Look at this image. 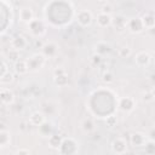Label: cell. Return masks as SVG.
Listing matches in <instances>:
<instances>
[{
  "mask_svg": "<svg viewBox=\"0 0 155 155\" xmlns=\"http://www.w3.org/2000/svg\"><path fill=\"white\" fill-rule=\"evenodd\" d=\"M7 140H9V135L3 132V133H0V144H5V143H7Z\"/></svg>",
  "mask_w": 155,
  "mask_h": 155,
  "instance_id": "obj_7",
  "label": "cell"
},
{
  "mask_svg": "<svg viewBox=\"0 0 155 155\" xmlns=\"http://www.w3.org/2000/svg\"><path fill=\"white\" fill-rule=\"evenodd\" d=\"M20 16H21V20H22V21L29 22V21H32V18H33V12H32L29 9H23V10H21Z\"/></svg>",
  "mask_w": 155,
  "mask_h": 155,
  "instance_id": "obj_2",
  "label": "cell"
},
{
  "mask_svg": "<svg viewBox=\"0 0 155 155\" xmlns=\"http://www.w3.org/2000/svg\"><path fill=\"white\" fill-rule=\"evenodd\" d=\"M78 21H79V23L82 24V26L90 24V22H91L90 12H87V11H82V12H80L79 16H78Z\"/></svg>",
  "mask_w": 155,
  "mask_h": 155,
  "instance_id": "obj_1",
  "label": "cell"
},
{
  "mask_svg": "<svg viewBox=\"0 0 155 155\" xmlns=\"http://www.w3.org/2000/svg\"><path fill=\"white\" fill-rule=\"evenodd\" d=\"M13 45L15 46H17L18 49H23L26 46V41H24V39L23 38H16L15 40H13Z\"/></svg>",
  "mask_w": 155,
  "mask_h": 155,
  "instance_id": "obj_6",
  "label": "cell"
},
{
  "mask_svg": "<svg viewBox=\"0 0 155 155\" xmlns=\"http://www.w3.org/2000/svg\"><path fill=\"white\" fill-rule=\"evenodd\" d=\"M0 99L1 101H4V102H11L12 101V93L11 92H9V91H4L1 95H0Z\"/></svg>",
  "mask_w": 155,
  "mask_h": 155,
  "instance_id": "obj_4",
  "label": "cell"
},
{
  "mask_svg": "<svg viewBox=\"0 0 155 155\" xmlns=\"http://www.w3.org/2000/svg\"><path fill=\"white\" fill-rule=\"evenodd\" d=\"M98 23L103 26V27H106L110 23V16L107 15V13H102V15H99L98 16Z\"/></svg>",
  "mask_w": 155,
  "mask_h": 155,
  "instance_id": "obj_3",
  "label": "cell"
},
{
  "mask_svg": "<svg viewBox=\"0 0 155 155\" xmlns=\"http://www.w3.org/2000/svg\"><path fill=\"white\" fill-rule=\"evenodd\" d=\"M16 70L18 71L20 74H23L27 71V65L24 62H17L16 63Z\"/></svg>",
  "mask_w": 155,
  "mask_h": 155,
  "instance_id": "obj_5",
  "label": "cell"
}]
</instances>
